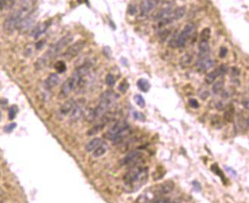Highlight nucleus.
Returning a JSON list of instances; mask_svg holds the SVG:
<instances>
[{
    "mask_svg": "<svg viewBox=\"0 0 249 203\" xmlns=\"http://www.w3.org/2000/svg\"><path fill=\"white\" fill-rule=\"evenodd\" d=\"M247 105H248V102H247V101H245V102H243V105H244V108H245L246 109H247V108H248V106H247Z\"/></svg>",
    "mask_w": 249,
    "mask_h": 203,
    "instance_id": "nucleus-45",
    "label": "nucleus"
},
{
    "mask_svg": "<svg viewBox=\"0 0 249 203\" xmlns=\"http://www.w3.org/2000/svg\"><path fill=\"white\" fill-rule=\"evenodd\" d=\"M101 143H102V140H101L100 138H98V137L92 139V140H90V141L86 145V147H85L86 151L87 152H93V151L100 145Z\"/></svg>",
    "mask_w": 249,
    "mask_h": 203,
    "instance_id": "nucleus-22",
    "label": "nucleus"
},
{
    "mask_svg": "<svg viewBox=\"0 0 249 203\" xmlns=\"http://www.w3.org/2000/svg\"><path fill=\"white\" fill-rule=\"evenodd\" d=\"M148 177V170L146 167L136 166L125 175L124 190L128 193L136 192L146 183Z\"/></svg>",
    "mask_w": 249,
    "mask_h": 203,
    "instance_id": "nucleus-1",
    "label": "nucleus"
},
{
    "mask_svg": "<svg viewBox=\"0 0 249 203\" xmlns=\"http://www.w3.org/2000/svg\"><path fill=\"white\" fill-rule=\"evenodd\" d=\"M107 150H108V145L106 143H101L100 145L93 151L92 152V157L95 159H98V158L102 157V156L106 153Z\"/></svg>",
    "mask_w": 249,
    "mask_h": 203,
    "instance_id": "nucleus-17",
    "label": "nucleus"
},
{
    "mask_svg": "<svg viewBox=\"0 0 249 203\" xmlns=\"http://www.w3.org/2000/svg\"><path fill=\"white\" fill-rule=\"evenodd\" d=\"M141 152L139 151H132L128 153L124 158L120 162V165H128L130 164L136 162L139 157L141 156Z\"/></svg>",
    "mask_w": 249,
    "mask_h": 203,
    "instance_id": "nucleus-13",
    "label": "nucleus"
},
{
    "mask_svg": "<svg viewBox=\"0 0 249 203\" xmlns=\"http://www.w3.org/2000/svg\"><path fill=\"white\" fill-rule=\"evenodd\" d=\"M129 83H128L126 80H124L123 81H122L121 83H120V85H119V86H118V89L120 91V92H123V93H125V92H126V90L129 89Z\"/></svg>",
    "mask_w": 249,
    "mask_h": 203,
    "instance_id": "nucleus-33",
    "label": "nucleus"
},
{
    "mask_svg": "<svg viewBox=\"0 0 249 203\" xmlns=\"http://www.w3.org/2000/svg\"><path fill=\"white\" fill-rule=\"evenodd\" d=\"M228 53V49L226 47H221L220 49V53H219V56L220 58H225Z\"/></svg>",
    "mask_w": 249,
    "mask_h": 203,
    "instance_id": "nucleus-38",
    "label": "nucleus"
},
{
    "mask_svg": "<svg viewBox=\"0 0 249 203\" xmlns=\"http://www.w3.org/2000/svg\"><path fill=\"white\" fill-rule=\"evenodd\" d=\"M128 11H129V13L130 14H134L136 13V7L132 6V5H129Z\"/></svg>",
    "mask_w": 249,
    "mask_h": 203,
    "instance_id": "nucleus-40",
    "label": "nucleus"
},
{
    "mask_svg": "<svg viewBox=\"0 0 249 203\" xmlns=\"http://www.w3.org/2000/svg\"><path fill=\"white\" fill-rule=\"evenodd\" d=\"M1 119H2V113L0 111V121H1Z\"/></svg>",
    "mask_w": 249,
    "mask_h": 203,
    "instance_id": "nucleus-46",
    "label": "nucleus"
},
{
    "mask_svg": "<svg viewBox=\"0 0 249 203\" xmlns=\"http://www.w3.org/2000/svg\"><path fill=\"white\" fill-rule=\"evenodd\" d=\"M86 46V43L84 41H78L70 46L65 53V56L67 59H72L77 56L79 53Z\"/></svg>",
    "mask_w": 249,
    "mask_h": 203,
    "instance_id": "nucleus-9",
    "label": "nucleus"
},
{
    "mask_svg": "<svg viewBox=\"0 0 249 203\" xmlns=\"http://www.w3.org/2000/svg\"><path fill=\"white\" fill-rule=\"evenodd\" d=\"M195 31V25L192 22H189L186 24L183 31L177 36V38H173L170 41V45L172 47H183L187 43L189 37L192 36Z\"/></svg>",
    "mask_w": 249,
    "mask_h": 203,
    "instance_id": "nucleus-5",
    "label": "nucleus"
},
{
    "mask_svg": "<svg viewBox=\"0 0 249 203\" xmlns=\"http://www.w3.org/2000/svg\"><path fill=\"white\" fill-rule=\"evenodd\" d=\"M137 87L139 88L140 91L143 92H148L149 89H151V84L148 82V80L145 78H140L137 80Z\"/></svg>",
    "mask_w": 249,
    "mask_h": 203,
    "instance_id": "nucleus-21",
    "label": "nucleus"
},
{
    "mask_svg": "<svg viewBox=\"0 0 249 203\" xmlns=\"http://www.w3.org/2000/svg\"><path fill=\"white\" fill-rule=\"evenodd\" d=\"M158 0H144L140 5V10L143 15H146L157 6Z\"/></svg>",
    "mask_w": 249,
    "mask_h": 203,
    "instance_id": "nucleus-12",
    "label": "nucleus"
},
{
    "mask_svg": "<svg viewBox=\"0 0 249 203\" xmlns=\"http://www.w3.org/2000/svg\"><path fill=\"white\" fill-rule=\"evenodd\" d=\"M223 107H224V105H223V103H222L221 102H217V105H216V108H217V110H222L223 108Z\"/></svg>",
    "mask_w": 249,
    "mask_h": 203,
    "instance_id": "nucleus-42",
    "label": "nucleus"
},
{
    "mask_svg": "<svg viewBox=\"0 0 249 203\" xmlns=\"http://www.w3.org/2000/svg\"><path fill=\"white\" fill-rule=\"evenodd\" d=\"M105 83H106V84L108 86H114L116 83V80L114 76L111 74H108L106 76V77H105Z\"/></svg>",
    "mask_w": 249,
    "mask_h": 203,
    "instance_id": "nucleus-32",
    "label": "nucleus"
},
{
    "mask_svg": "<svg viewBox=\"0 0 249 203\" xmlns=\"http://www.w3.org/2000/svg\"><path fill=\"white\" fill-rule=\"evenodd\" d=\"M132 118H133L136 121H142V122H145L146 121L145 115L142 112L135 111L132 112Z\"/></svg>",
    "mask_w": 249,
    "mask_h": 203,
    "instance_id": "nucleus-29",
    "label": "nucleus"
},
{
    "mask_svg": "<svg viewBox=\"0 0 249 203\" xmlns=\"http://www.w3.org/2000/svg\"><path fill=\"white\" fill-rule=\"evenodd\" d=\"M209 95H210V92L208 89H205V90L202 91L201 93H199V96H200V98L203 100H205L206 98H208V96H209Z\"/></svg>",
    "mask_w": 249,
    "mask_h": 203,
    "instance_id": "nucleus-37",
    "label": "nucleus"
},
{
    "mask_svg": "<svg viewBox=\"0 0 249 203\" xmlns=\"http://www.w3.org/2000/svg\"><path fill=\"white\" fill-rule=\"evenodd\" d=\"M49 21H45L43 23L40 24L38 27H37L35 30L34 31V37L35 39L39 38L40 36L43 34H44L46 31V30L48 29V27H49Z\"/></svg>",
    "mask_w": 249,
    "mask_h": 203,
    "instance_id": "nucleus-20",
    "label": "nucleus"
},
{
    "mask_svg": "<svg viewBox=\"0 0 249 203\" xmlns=\"http://www.w3.org/2000/svg\"><path fill=\"white\" fill-rule=\"evenodd\" d=\"M199 57L208 56L210 53V46L208 40H200L199 43Z\"/></svg>",
    "mask_w": 249,
    "mask_h": 203,
    "instance_id": "nucleus-19",
    "label": "nucleus"
},
{
    "mask_svg": "<svg viewBox=\"0 0 249 203\" xmlns=\"http://www.w3.org/2000/svg\"><path fill=\"white\" fill-rule=\"evenodd\" d=\"M189 105L193 108H198L199 106H200V105L198 103V102L197 101L196 99H195V98H190V99L189 100Z\"/></svg>",
    "mask_w": 249,
    "mask_h": 203,
    "instance_id": "nucleus-35",
    "label": "nucleus"
},
{
    "mask_svg": "<svg viewBox=\"0 0 249 203\" xmlns=\"http://www.w3.org/2000/svg\"><path fill=\"white\" fill-rule=\"evenodd\" d=\"M185 14H186V8L185 7H179L177 9L173 10L171 15L168 18L169 19L170 21L172 22L174 21L179 20L181 18H183L185 15Z\"/></svg>",
    "mask_w": 249,
    "mask_h": 203,
    "instance_id": "nucleus-16",
    "label": "nucleus"
},
{
    "mask_svg": "<svg viewBox=\"0 0 249 203\" xmlns=\"http://www.w3.org/2000/svg\"><path fill=\"white\" fill-rule=\"evenodd\" d=\"M155 189H152V191L151 192V193H152L153 195H155L153 202L155 200L156 197H158V195H164V194H168L171 192L174 188V183L172 180H168V181L157 185V186H155Z\"/></svg>",
    "mask_w": 249,
    "mask_h": 203,
    "instance_id": "nucleus-6",
    "label": "nucleus"
},
{
    "mask_svg": "<svg viewBox=\"0 0 249 203\" xmlns=\"http://www.w3.org/2000/svg\"><path fill=\"white\" fill-rule=\"evenodd\" d=\"M86 108V100L80 99L78 102H75L73 109L71 111V121H77L84 111Z\"/></svg>",
    "mask_w": 249,
    "mask_h": 203,
    "instance_id": "nucleus-7",
    "label": "nucleus"
},
{
    "mask_svg": "<svg viewBox=\"0 0 249 203\" xmlns=\"http://www.w3.org/2000/svg\"><path fill=\"white\" fill-rule=\"evenodd\" d=\"M195 65H196V68H198V71H206L211 69L215 65V62L213 59H210L209 56L198 57Z\"/></svg>",
    "mask_w": 249,
    "mask_h": 203,
    "instance_id": "nucleus-10",
    "label": "nucleus"
},
{
    "mask_svg": "<svg viewBox=\"0 0 249 203\" xmlns=\"http://www.w3.org/2000/svg\"><path fill=\"white\" fill-rule=\"evenodd\" d=\"M192 186H193L194 189H195V191H196V192H200V191L202 190V185L200 184V183H199L198 181H197V180H194V181H192Z\"/></svg>",
    "mask_w": 249,
    "mask_h": 203,
    "instance_id": "nucleus-36",
    "label": "nucleus"
},
{
    "mask_svg": "<svg viewBox=\"0 0 249 203\" xmlns=\"http://www.w3.org/2000/svg\"><path fill=\"white\" fill-rule=\"evenodd\" d=\"M60 81V78L56 73H52L48 77L47 80L46 81V86H47L48 89H52L57 86Z\"/></svg>",
    "mask_w": 249,
    "mask_h": 203,
    "instance_id": "nucleus-18",
    "label": "nucleus"
},
{
    "mask_svg": "<svg viewBox=\"0 0 249 203\" xmlns=\"http://www.w3.org/2000/svg\"><path fill=\"white\" fill-rule=\"evenodd\" d=\"M74 104H75V101L72 98L65 102L59 109V114L61 116H65L69 114L72 111Z\"/></svg>",
    "mask_w": 249,
    "mask_h": 203,
    "instance_id": "nucleus-15",
    "label": "nucleus"
},
{
    "mask_svg": "<svg viewBox=\"0 0 249 203\" xmlns=\"http://www.w3.org/2000/svg\"><path fill=\"white\" fill-rule=\"evenodd\" d=\"M225 169H226V171H227V172L229 173V174H231V175L233 176V177H236V176H237L236 171H235V170L232 169V168H231L230 167L226 166V167H225Z\"/></svg>",
    "mask_w": 249,
    "mask_h": 203,
    "instance_id": "nucleus-39",
    "label": "nucleus"
},
{
    "mask_svg": "<svg viewBox=\"0 0 249 203\" xmlns=\"http://www.w3.org/2000/svg\"><path fill=\"white\" fill-rule=\"evenodd\" d=\"M133 99L135 101L136 104L139 107H140L141 108H145V101L144 98L140 94H136V95H134Z\"/></svg>",
    "mask_w": 249,
    "mask_h": 203,
    "instance_id": "nucleus-26",
    "label": "nucleus"
},
{
    "mask_svg": "<svg viewBox=\"0 0 249 203\" xmlns=\"http://www.w3.org/2000/svg\"><path fill=\"white\" fill-rule=\"evenodd\" d=\"M36 17H37V14L35 12H30L19 23L18 28L21 31H26V30L29 29L35 21Z\"/></svg>",
    "mask_w": 249,
    "mask_h": 203,
    "instance_id": "nucleus-11",
    "label": "nucleus"
},
{
    "mask_svg": "<svg viewBox=\"0 0 249 203\" xmlns=\"http://www.w3.org/2000/svg\"><path fill=\"white\" fill-rule=\"evenodd\" d=\"M223 86H224V80H220L218 81H217L216 83H214L212 86V90L213 92L215 94H217L219 92L222 90V89L223 88Z\"/></svg>",
    "mask_w": 249,
    "mask_h": 203,
    "instance_id": "nucleus-25",
    "label": "nucleus"
},
{
    "mask_svg": "<svg viewBox=\"0 0 249 203\" xmlns=\"http://www.w3.org/2000/svg\"><path fill=\"white\" fill-rule=\"evenodd\" d=\"M17 127V124L14 123V122H13V123H11L9 124L6 125V126L4 127V132L5 133H7V134H10V133L12 132L13 130H14L15 128Z\"/></svg>",
    "mask_w": 249,
    "mask_h": 203,
    "instance_id": "nucleus-34",
    "label": "nucleus"
},
{
    "mask_svg": "<svg viewBox=\"0 0 249 203\" xmlns=\"http://www.w3.org/2000/svg\"><path fill=\"white\" fill-rule=\"evenodd\" d=\"M192 61V56L189 54H186L183 57H182L181 61H180V65H181V66L183 67V68H186V67H188L190 65Z\"/></svg>",
    "mask_w": 249,
    "mask_h": 203,
    "instance_id": "nucleus-27",
    "label": "nucleus"
},
{
    "mask_svg": "<svg viewBox=\"0 0 249 203\" xmlns=\"http://www.w3.org/2000/svg\"><path fill=\"white\" fill-rule=\"evenodd\" d=\"M5 4H6V0H0V11L3 9Z\"/></svg>",
    "mask_w": 249,
    "mask_h": 203,
    "instance_id": "nucleus-41",
    "label": "nucleus"
},
{
    "mask_svg": "<svg viewBox=\"0 0 249 203\" xmlns=\"http://www.w3.org/2000/svg\"><path fill=\"white\" fill-rule=\"evenodd\" d=\"M73 40H74V37H73L72 35H66L64 37H62L61 40H59L57 43H55L54 45H53L51 47L46 51V53H45V55L43 57L40 58V59H39L38 60H37V68H38V69L44 68L46 62H47L49 59L55 57L56 55L59 54L65 46H67L70 43L72 42Z\"/></svg>",
    "mask_w": 249,
    "mask_h": 203,
    "instance_id": "nucleus-3",
    "label": "nucleus"
},
{
    "mask_svg": "<svg viewBox=\"0 0 249 203\" xmlns=\"http://www.w3.org/2000/svg\"><path fill=\"white\" fill-rule=\"evenodd\" d=\"M227 71V65H225V64H223V65H220L218 68H217V69H215L214 71H211V73L207 74V76L205 77V82H206L208 84H211V83H212L215 80V79L217 78V77L224 75L225 74H226Z\"/></svg>",
    "mask_w": 249,
    "mask_h": 203,
    "instance_id": "nucleus-8",
    "label": "nucleus"
},
{
    "mask_svg": "<svg viewBox=\"0 0 249 203\" xmlns=\"http://www.w3.org/2000/svg\"><path fill=\"white\" fill-rule=\"evenodd\" d=\"M120 95L112 90H107L101 95L99 98V103L94 109L91 110L86 116L89 121H93L95 119L99 118L105 114L110 108L114 105Z\"/></svg>",
    "mask_w": 249,
    "mask_h": 203,
    "instance_id": "nucleus-2",
    "label": "nucleus"
},
{
    "mask_svg": "<svg viewBox=\"0 0 249 203\" xmlns=\"http://www.w3.org/2000/svg\"><path fill=\"white\" fill-rule=\"evenodd\" d=\"M129 129V125L125 121H117L108 130L106 137L114 143H120L127 135Z\"/></svg>",
    "mask_w": 249,
    "mask_h": 203,
    "instance_id": "nucleus-4",
    "label": "nucleus"
},
{
    "mask_svg": "<svg viewBox=\"0 0 249 203\" xmlns=\"http://www.w3.org/2000/svg\"><path fill=\"white\" fill-rule=\"evenodd\" d=\"M211 171H212V172H214V174H217L218 177H220V178H221L222 181H223V183H224V182H226V178H225L224 174H223V171L220 170V168H219L217 163H215V164H214V165H211Z\"/></svg>",
    "mask_w": 249,
    "mask_h": 203,
    "instance_id": "nucleus-24",
    "label": "nucleus"
},
{
    "mask_svg": "<svg viewBox=\"0 0 249 203\" xmlns=\"http://www.w3.org/2000/svg\"><path fill=\"white\" fill-rule=\"evenodd\" d=\"M77 83L74 81V79L71 77H70L68 80H65V83H63L62 87V92L65 95H68L71 93L76 87H77Z\"/></svg>",
    "mask_w": 249,
    "mask_h": 203,
    "instance_id": "nucleus-14",
    "label": "nucleus"
},
{
    "mask_svg": "<svg viewBox=\"0 0 249 203\" xmlns=\"http://www.w3.org/2000/svg\"><path fill=\"white\" fill-rule=\"evenodd\" d=\"M44 46V41H40V42H38V43H37V45H36V46H37V49H41L42 47Z\"/></svg>",
    "mask_w": 249,
    "mask_h": 203,
    "instance_id": "nucleus-43",
    "label": "nucleus"
},
{
    "mask_svg": "<svg viewBox=\"0 0 249 203\" xmlns=\"http://www.w3.org/2000/svg\"><path fill=\"white\" fill-rule=\"evenodd\" d=\"M210 37H211V30L210 28H205L201 33L200 40H209Z\"/></svg>",
    "mask_w": 249,
    "mask_h": 203,
    "instance_id": "nucleus-30",
    "label": "nucleus"
},
{
    "mask_svg": "<svg viewBox=\"0 0 249 203\" xmlns=\"http://www.w3.org/2000/svg\"><path fill=\"white\" fill-rule=\"evenodd\" d=\"M3 100H4V99H1V100H0V102H1V103H0V106H2V105H6L7 104H8V100L5 99V101H4V102H3Z\"/></svg>",
    "mask_w": 249,
    "mask_h": 203,
    "instance_id": "nucleus-44",
    "label": "nucleus"
},
{
    "mask_svg": "<svg viewBox=\"0 0 249 203\" xmlns=\"http://www.w3.org/2000/svg\"><path fill=\"white\" fill-rule=\"evenodd\" d=\"M18 112V107L17 105H11L8 109V119L13 121L16 117V114Z\"/></svg>",
    "mask_w": 249,
    "mask_h": 203,
    "instance_id": "nucleus-28",
    "label": "nucleus"
},
{
    "mask_svg": "<svg viewBox=\"0 0 249 203\" xmlns=\"http://www.w3.org/2000/svg\"><path fill=\"white\" fill-rule=\"evenodd\" d=\"M104 124H98L97 126L91 128L90 130H89L87 132V136H92L96 134L97 133H98L99 131H101L103 128Z\"/></svg>",
    "mask_w": 249,
    "mask_h": 203,
    "instance_id": "nucleus-31",
    "label": "nucleus"
},
{
    "mask_svg": "<svg viewBox=\"0 0 249 203\" xmlns=\"http://www.w3.org/2000/svg\"><path fill=\"white\" fill-rule=\"evenodd\" d=\"M54 68L58 73L59 74H63L67 71V66L66 64L63 61H58L55 63Z\"/></svg>",
    "mask_w": 249,
    "mask_h": 203,
    "instance_id": "nucleus-23",
    "label": "nucleus"
}]
</instances>
